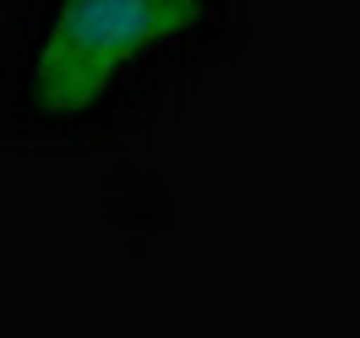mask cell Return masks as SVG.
Masks as SVG:
<instances>
[{"mask_svg": "<svg viewBox=\"0 0 360 338\" xmlns=\"http://www.w3.org/2000/svg\"><path fill=\"white\" fill-rule=\"evenodd\" d=\"M240 0H22L0 44V131L88 148L229 55Z\"/></svg>", "mask_w": 360, "mask_h": 338, "instance_id": "obj_1", "label": "cell"}]
</instances>
